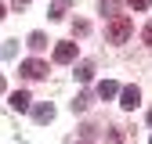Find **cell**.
Returning <instances> with one entry per match:
<instances>
[{
	"label": "cell",
	"instance_id": "obj_21",
	"mask_svg": "<svg viewBox=\"0 0 152 144\" xmlns=\"http://www.w3.org/2000/svg\"><path fill=\"white\" fill-rule=\"evenodd\" d=\"M148 140H152V137H148Z\"/></svg>",
	"mask_w": 152,
	"mask_h": 144
},
{
	"label": "cell",
	"instance_id": "obj_1",
	"mask_svg": "<svg viewBox=\"0 0 152 144\" xmlns=\"http://www.w3.org/2000/svg\"><path fill=\"white\" fill-rule=\"evenodd\" d=\"M130 32H134V22H130L127 14H116V18H112V25L105 29V36H109V43H123L127 36H130Z\"/></svg>",
	"mask_w": 152,
	"mask_h": 144
},
{
	"label": "cell",
	"instance_id": "obj_3",
	"mask_svg": "<svg viewBox=\"0 0 152 144\" xmlns=\"http://www.w3.org/2000/svg\"><path fill=\"white\" fill-rule=\"evenodd\" d=\"M22 76H26V79H44V76H47V65L36 61V58H29V61H22Z\"/></svg>",
	"mask_w": 152,
	"mask_h": 144
},
{
	"label": "cell",
	"instance_id": "obj_8",
	"mask_svg": "<svg viewBox=\"0 0 152 144\" xmlns=\"http://www.w3.org/2000/svg\"><path fill=\"white\" fill-rule=\"evenodd\" d=\"M65 11H69V0H54V4H51V18H65Z\"/></svg>",
	"mask_w": 152,
	"mask_h": 144
},
{
	"label": "cell",
	"instance_id": "obj_15",
	"mask_svg": "<svg viewBox=\"0 0 152 144\" xmlns=\"http://www.w3.org/2000/svg\"><path fill=\"white\" fill-rule=\"evenodd\" d=\"M130 7H134V11H145V7H148V0H130Z\"/></svg>",
	"mask_w": 152,
	"mask_h": 144
},
{
	"label": "cell",
	"instance_id": "obj_12",
	"mask_svg": "<svg viewBox=\"0 0 152 144\" xmlns=\"http://www.w3.org/2000/svg\"><path fill=\"white\" fill-rule=\"evenodd\" d=\"M116 11H120V0H102V14H112V18H116Z\"/></svg>",
	"mask_w": 152,
	"mask_h": 144
},
{
	"label": "cell",
	"instance_id": "obj_11",
	"mask_svg": "<svg viewBox=\"0 0 152 144\" xmlns=\"http://www.w3.org/2000/svg\"><path fill=\"white\" fill-rule=\"evenodd\" d=\"M29 47H33V50L47 47V36H44V32H33V36H29Z\"/></svg>",
	"mask_w": 152,
	"mask_h": 144
},
{
	"label": "cell",
	"instance_id": "obj_20",
	"mask_svg": "<svg viewBox=\"0 0 152 144\" xmlns=\"http://www.w3.org/2000/svg\"><path fill=\"white\" fill-rule=\"evenodd\" d=\"M80 144H87V140H80Z\"/></svg>",
	"mask_w": 152,
	"mask_h": 144
},
{
	"label": "cell",
	"instance_id": "obj_16",
	"mask_svg": "<svg viewBox=\"0 0 152 144\" xmlns=\"http://www.w3.org/2000/svg\"><path fill=\"white\" fill-rule=\"evenodd\" d=\"M11 4H15V7H26V4H29V0H11Z\"/></svg>",
	"mask_w": 152,
	"mask_h": 144
},
{
	"label": "cell",
	"instance_id": "obj_5",
	"mask_svg": "<svg viewBox=\"0 0 152 144\" xmlns=\"http://www.w3.org/2000/svg\"><path fill=\"white\" fill-rule=\"evenodd\" d=\"M7 104L15 108V112H29V94L26 90H15V94L7 97Z\"/></svg>",
	"mask_w": 152,
	"mask_h": 144
},
{
	"label": "cell",
	"instance_id": "obj_13",
	"mask_svg": "<svg viewBox=\"0 0 152 144\" xmlns=\"http://www.w3.org/2000/svg\"><path fill=\"white\" fill-rule=\"evenodd\" d=\"M87 29H91V25H87V22H83V18H76V22H72V32H76V36H83V32H87Z\"/></svg>",
	"mask_w": 152,
	"mask_h": 144
},
{
	"label": "cell",
	"instance_id": "obj_18",
	"mask_svg": "<svg viewBox=\"0 0 152 144\" xmlns=\"http://www.w3.org/2000/svg\"><path fill=\"white\" fill-rule=\"evenodd\" d=\"M0 18H4V4H0Z\"/></svg>",
	"mask_w": 152,
	"mask_h": 144
},
{
	"label": "cell",
	"instance_id": "obj_6",
	"mask_svg": "<svg viewBox=\"0 0 152 144\" xmlns=\"http://www.w3.org/2000/svg\"><path fill=\"white\" fill-rule=\"evenodd\" d=\"M116 94H120V86L112 83V79H102V83H98V97H102V101H109V97H116Z\"/></svg>",
	"mask_w": 152,
	"mask_h": 144
},
{
	"label": "cell",
	"instance_id": "obj_7",
	"mask_svg": "<svg viewBox=\"0 0 152 144\" xmlns=\"http://www.w3.org/2000/svg\"><path fill=\"white\" fill-rule=\"evenodd\" d=\"M33 119H36V122H51V119H54V104H40V108H33Z\"/></svg>",
	"mask_w": 152,
	"mask_h": 144
},
{
	"label": "cell",
	"instance_id": "obj_14",
	"mask_svg": "<svg viewBox=\"0 0 152 144\" xmlns=\"http://www.w3.org/2000/svg\"><path fill=\"white\" fill-rule=\"evenodd\" d=\"M141 40H145V43H148V47H152V22H148V25H145V32H141Z\"/></svg>",
	"mask_w": 152,
	"mask_h": 144
},
{
	"label": "cell",
	"instance_id": "obj_2",
	"mask_svg": "<svg viewBox=\"0 0 152 144\" xmlns=\"http://www.w3.org/2000/svg\"><path fill=\"white\" fill-rule=\"evenodd\" d=\"M120 104L127 108V112H134V108L141 104V90H138V86H123V90H120Z\"/></svg>",
	"mask_w": 152,
	"mask_h": 144
},
{
	"label": "cell",
	"instance_id": "obj_10",
	"mask_svg": "<svg viewBox=\"0 0 152 144\" xmlns=\"http://www.w3.org/2000/svg\"><path fill=\"white\" fill-rule=\"evenodd\" d=\"M91 76H94V68H91L87 61H83V65H76V79H80V83H87Z\"/></svg>",
	"mask_w": 152,
	"mask_h": 144
},
{
	"label": "cell",
	"instance_id": "obj_4",
	"mask_svg": "<svg viewBox=\"0 0 152 144\" xmlns=\"http://www.w3.org/2000/svg\"><path fill=\"white\" fill-rule=\"evenodd\" d=\"M54 61H58V65H69V61H76V43H58V47H54Z\"/></svg>",
	"mask_w": 152,
	"mask_h": 144
},
{
	"label": "cell",
	"instance_id": "obj_9",
	"mask_svg": "<svg viewBox=\"0 0 152 144\" xmlns=\"http://www.w3.org/2000/svg\"><path fill=\"white\" fill-rule=\"evenodd\" d=\"M91 108V94H76V101H72V112H87Z\"/></svg>",
	"mask_w": 152,
	"mask_h": 144
},
{
	"label": "cell",
	"instance_id": "obj_19",
	"mask_svg": "<svg viewBox=\"0 0 152 144\" xmlns=\"http://www.w3.org/2000/svg\"><path fill=\"white\" fill-rule=\"evenodd\" d=\"M148 122H152V112H148Z\"/></svg>",
	"mask_w": 152,
	"mask_h": 144
},
{
	"label": "cell",
	"instance_id": "obj_17",
	"mask_svg": "<svg viewBox=\"0 0 152 144\" xmlns=\"http://www.w3.org/2000/svg\"><path fill=\"white\" fill-rule=\"evenodd\" d=\"M0 94H4V76H0Z\"/></svg>",
	"mask_w": 152,
	"mask_h": 144
}]
</instances>
